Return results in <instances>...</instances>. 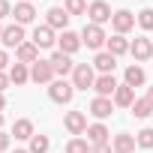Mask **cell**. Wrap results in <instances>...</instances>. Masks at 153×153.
<instances>
[{
    "instance_id": "cell-24",
    "label": "cell",
    "mask_w": 153,
    "mask_h": 153,
    "mask_svg": "<svg viewBox=\"0 0 153 153\" xmlns=\"http://www.w3.org/2000/svg\"><path fill=\"white\" fill-rule=\"evenodd\" d=\"M9 81H12V84H18V87H21V84H27V81H30V66L15 60V63L9 66Z\"/></svg>"
},
{
    "instance_id": "cell-26",
    "label": "cell",
    "mask_w": 153,
    "mask_h": 153,
    "mask_svg": "<svg viewBox=\"0 0 153 153\" xmlns=\"http://www.w3.org/2000/svg\"><path fill=\"white\" fill-rule=\"evenodd\" d=\"M132 114H135L138 120H147V117L153 114V102H150L147 96H144V99H135V102H132Z\"/></svg>"
},
{
    "instance_id": "cell-31",
    "label": "cell",
    "mask_w": 153,
    "mask_h": 153,
    "mask_svg": "<svg viewBox=\"0 0 153 153\" xmlns=\"http://www.w3.org/2000/svg\"><path fill=\"white\" fill-rule=\"evenodd\" d=\"M135 141H138V147H144V150H150V147H153V129L147 126V129H141V132H135Z\"/></svg>"
},
{
    "instance_id": "cell-27",
    "label": "cell",
    "mask_w": 153,
    "mask_h": 153,
    "mask_svg": "<svg viewBox=\"0 0 153 153\" xmlns=\"http://www.w3.org/2000/svg\"><path fill=\"white\" fill-rule=\"evenodd\" d=\"M90 150H93V144L87 138H69L66 141V153H90Z\"/></svg>"
},
{
    "instance_id": "cell-23",
    "label": "cell",
    "mask_w": 153,
    "mask_h": 153,
    "mask_svg": "<svg viewBox=\"0 0 153 153\" xmlns=\"http://www.w3.org/2000/svg\"><path fill=\"white\" fill-rule=\"evenodd\" d=\"M12 135L18 138V141H30L36 132H33V120L30 117H21V120H15L12 123Z\"/></svg>"
},
{
    "instance_id": "cell-21",
    "label": "cell",
    "mask_w": 153,
    "mask_h": 153,
    "mask_svg": "<svg viewBox=\"0 0 153 153\" xmlns=\"http://www.w3.org/2000/svg\"><path fill=\"white\" fill-rule=\"evenodd\" d=\"M123 84H129V87H144V81H147V72L138 66V63H132V66H126V72H123Z\"/></svg>"
},
{
    "instance_id": "cell-4",
    "label": "cell",
    "mask_w": 153,
    "mask_h": 153,
    "mask_svg": "<svg viewBox=\"0 0 153 153\" xmlns=\"http://www.w3.org/2000/svg\"><path fill=\"white\" fill-rule=\"evenodd\" d=\"M63 126H66V132H69L72 138H81V135L87 132V114H84V111H66Z\"/></svg>"
},
{
    "instance_id": "cell-37",
    "label": "cell",
    "mask_w": 153,
    "mask_h": 153,
    "mask_svg": "<svg viewBox=\"0 0 153 153\" xmlns=\"http://www.w3.org/2000/svg\"><path fill=\"white\" fill-rule=\"evenodd\" d=\"M3 108H6V96H3V93H0V111H3Z\"/></svg>"
},
{
    "instance_id": "cell-8",
    "label": "cell",
    "mask_w": 153,
    "mask_h": 153,
    "mask_svg": "<svg viewBox=\"0 0 153 153\" xmlns=\"http://www.w3.org/2000/svg\"><path fill=\"white\" fill-rule=\"evenodd\" d=\"M69 18H72V15H69L66 9H60V6H51V9L45 12V24H48L51 30H60V33L69 30Z\"/></svg>"
},
{
    "instance_id": "cell-39",
    "label": "cell",
    "mask_w": 153,
    "mask_h": 153,
    "mask_svg": "<svg viewBox=\"0 0 153 153\" xmlns=\"http://www.w3.org/2000/svg\"><path fill=\"white\" fill-rule=\"evenodd\" d=\"M0 129H3V111H0Z\"/></svg>"
},
{
    "instance_id": "cell-25",
    "label": "cell",
    "mask_w": 153,
    "mask_h": 153,
    "mask_svg": "<svg viewBox=\"0 0 153 153\" xmlns=\"http://www.w3.org/2000/svg\"><path fill=\"white\" fill-rule=\"evenodd\" d=\"M132 102H135V87L120 84V87L114 90V105H120V108H132Z\"/></svg>"
},
{
    "instance_id": "cell-22",
    "label": "cell",
    "mask_w": 153,
    "mask_h": 153,
    "mask_svg": "<svg viewBox=\"0 0 153 153\" xmlns=\"http://www.w3.org/2000/svg\"><path fill=\"white\" fill-rule=\"evenodd\" d=\"M129 45H132V42H129L126 36L114 33V36L105 42V51H108V54H114V57H120V54H129Z\"/></svg>"
},
{
    "instance_id": "cell-14",
    "label": "cell",
    "mask_w": 153,
    "mask_h": 153,
    "mask_svg": "<svg viewBox=\"0 0 153 153\" xmlns=\"http://www.w3.org/2000/svg\"><path fill=\"white\" fill-rule=\"evenodd\" d=\"M30 42H33L36 48H51V45L57 42V36H54V30H51L48 24H42V27L36 24V27H33V36H30Z\"/></svg>"
},
{
    "instance_id": "cell-2",
    "label": "cell",
    "mask_w": 153,
    "mask_h": 153,
    "mask_svg": "<svg viewBox=\"0 0 153 153\" xmlns=\"http://www.w3.org/2000/svg\"><path fill=\"white\" fill-rule=\"evenodd\" d=\"M48 96H51V102H57V105H69L72 96H75V87H72V81H66V78H54V81L48 84Z\"/></svg>"
},
{
    "instance_id": "cell-17",
    "label": "cell",
    "mask_w": 153,
    "mask_h": 153,
    "mask_svg": "<svg viewBox=\"0 0 153 153\" xmlns=\"http://www.w3.org/2000/svg\"><path fill=\"white\" fill-rule=\"evenodd\" d=\"M120 84H117V78L114 75H96V84H93V90H96V96H114V90H117Z\"/></svg>"
},
{
    "instance_id": "cell-10",
    "label": "cell",
    "mask_w": 153,
    "mask_h": 153,
    "mask_svg": "<svg viewBox=\"0 0 153 153\" xmlns=\"http://www.w3.org/2000/svg\"><path fill=\"white\" fill-rule=\"evenodd\" d=\"M111 27H114V33L126 36V33L135 27V15H132L129 9H117V12H114V18H111Z\"/></svg>"
},
{
    "instance_id": "cell-18",
    "label": "cell",
    "mask_w": 153,
    "mask_h": 153,
    "mask_svg": "<svg viewBox=\"0 0 153 153\" xmlns=\"http://www.w3.org/2000/svg\"><path fill=\"white\" fill-rule=\"evenodd\" d=\"M114 66H117V57L108 51H99L93 57V69H99V75H114Z\"/></svg>"
},
{
    "instance_id": "cell-3",
    "label": "cell",
    "mask_w": 153,
    "mask_h": 153,
    "mask_svg": "<svg viewBox=\"0 0 153 153\" xmlns=\"http://www.w3.org/2000/svg\"><path fill=\"white\" fill-rule=\"evenodd\" d=\"M81 42L90 48V51H102L105 48V42H108V36H105V30L99 27V24H84V30H81Z\"/></svg>"
},
{
    "instance_id": "cell-38",
    "label": "cell",
    "mask_w": 153,
    "mask_h": 153,
    "mask_svg": "<svg viewBox=\"0 0 153 153\" xmlns=\"http://www.w3.org/2000/svg\"><path fill=\"white\" fill-rule=\"evenodd\" d=\"M147 99H150V102H153V87H147Z\"/></svg>"
},
{
    "instance_id": "cell-35",
    "label": "cell",
    "mask_w": 153,
    "mask_h": 153,
    "mask_svg": "<svg viewBox=\"0 0 153 153\" xmlns=\"http://www.w3.org/2000/svg\"><path fill=\"white\" fill-rule=\"evenodd\" d=\"M9 84H12V81H9V72H0V93H3Z\"/></svg>"
},
{
    "instance_id": "cell-5",
    "label": "cell",
    "mask_w": 153,
    "mask_h": 153,
    "mask_svg": "<svg viewBox=\"0 0 153 153\" xmlns=\"http://www.w3.org/2000/svg\"><path fill=\"white\" fill-rule=\"evenodd\" d=\"M54 78H57V75H54L51 60H36V63L30 66V81H33V84H51Z\"/></svg>"
},
{
    "instance_id": "cell-41",
    "label": "cell",
    "mask_w": 153,
    "mask_h": 153,
    "mask_svg": "<svg viewBox=\"0 0 153 153\" xmlns=\"http://www.w3.org/2000/svg\"><path fill=\"white\" fill-rule=\"evenodd\" d=\"M0 36H3V24H0Z\"/></svg>"
},
{
    "instance_id": "cell-9",
    "label": "cell",
    "mask_w": 153,
    "mask_h": 153,
    "mask_svg": "<svg viewBox=\"0 0 153 153\" xmlns=\"http://www.w3.org/2000/svg\"><path fill=\"white\" fill-rule=\"evenodd\" d=\"M0 42H3V48H18V45H24V42H27V39H24V27H21V24H6Z\"/></svg>"
},
{
    "instance_id": "cell-15",
    "label": "cell",
    "mask_w": 153,
    "mask_h": 153,
    "mask_svg": "<svg viewBox=\"0 0 153 153\" xmlns=\"http://www.w3.org/2000/svg\"><path fill=\"white\" fill-rule=\"evenodd\" d=\"M111 111H114V99H108V96H96L93 102H90V114L102 123L105 117H111Z\"/></svg>"
},
{
    "instance_id": "cell-7",
    "label": "cell",
    "mask_w": 153,
    "mask_h": 153,
    "mask_svg": "<svg viewBox=\"0 0 153 153\" xmlns=\"http://www.w3.org/2000/svg\"><path fill=\"white\" fill-rule=\"evenodd\" d=\"M87 15H90V24H99V27L114 18V12H111V6L105 3V0H93V3L87 6Z\"/></svg>"
},
{
    "instance_id": "cell-28",
    "label": "cell",
    "mask_w": 153,
    "mask_h": 153,
    "mask_svg": "<svg viewBox=\"0 0 153 153\" xmlns=\"http://www.w3.org/2000/svg\"><path fill=\"white\" fill-rule=\"evenodd\" d=\"M27 150H30V153H48V150H51V138H48V135H33Z\"/></svg>"
},
{
    "instance_id": "cell-30",
    "label": "cell",
    "mask_w": 153,
    "mask_h": 153,
    "mask_svg": "<svg viewBox=\"0 0 153 153\" xmlns=\"http://www.w3.org/2000/svg\"><path fill=\"white\" fill-rule=\"evenodd\" d=\"M135 21H138L141 30H153V9H141V12L135 15Z\"/></svg>"
},
{
    "instance_id": "cell-1",
    "label": "cell",
    "mask_w": 153,
    "mask_h": 153,
    "mask_svg": "<svg viewBox=\"0 0 153 153\" xmlns=\"http://www.w3.org/2000/svg\"><path fill=\"white\" fill-rule=\"evenodd\" d=\"M93 84H96L93 63H75V69H72V87L75 90H93Z\"/></svg>"
},
{
    "instance_id": "cell-29",
    "label": "cell",
    "mask_w": 153,
    "mask_h": 153,
    "mask_svg": "<svg viewBox=\"0 0 153 153\" xmlns=\"http://www.w3.org/2000/svg\"><path fill=\"white\" fill-rule=\"evenodd\" d=\"M63 9L69 15H87V0H66Z\"/></svg>"
},
{
    "instance_id": "cell-32",
    "label": "cell",
    "mask_w": 153,
    "mask_h": 153,
    "mask_svg": "<svg viewBox=\"0 0 153 153\" xmlns=\"http://www.w3.org/2000/svg\"><path fill=\"white\" fill-rule=\"evenodd\" d=\"M6 15H12V3L9 0H0V21H3Z\"/></svg>"
},
{
    "instance_id": "cell-40",
    "label": "cell",
    "mask_w": 153,
    "mask_h": 153,
    "mask_svg": "<svg viewBox=\"0 0 153 153\" xmlns=\"http://www.w3.org/2000/svg\"><path fill=\"white\" fill-rule=\"evenodd\" d=\"M15 153H30V150H15Z\"/></svg>"
},
{
    "instance_id": "cell-20",
    "label": "cell",
    "mask_w": 153,
    "mask_h": 153,
    "mask_svg": "<svg viewBox=\"0 0 153 153\" xmlns=\"http://www.w3.org/2000/svg\"><path fill=\"white\" fill-rule=\"evenodd\" d=\"M87 141H90V144H108V141H111L108 126H105V123H90V126H87Z\"/></svg>"
},
{
    "instance_id": "cell-16",
    "label": "cell",
    "mask_w": 153,
    "mask_h": 153,
    "mask_svg": "<svg viewBox=\"0 0 153 153\" xmlns=\"http://www.w3.org/2000/svg\"><path fill=\"white\" fill-rule=\"evenodd\" d=\"M111 147H114V153H135L138 141H135V135H129V132H117V135L111 138Z\"/></svg>"
},
{
    "instance_id": "cell-11",
    "label": "cell",
    "mask_w": 153,
    "mask_h": 153,
    "mask_svg": "<svg viewBox=\"0 0 153 153\" xmlns=\"http://www.w3.org/2000/svg\"><path fill=\"white\" fill-rule=\"evenodd\" d=\"M129 54L135 57V63H144V60L153 57V42H150L147 36H138V39L129 45Z\"/></svg>"
},
{
    "instance_id": "cell-33",
    "label": "cell",
    "mask_w": 153,
    "mask_h": 153,
    "mask_svg": "<svg viewBox=\"0 0 153 153\" xmlns=\"http://www.w3.org/2000/svg\"><path fill=\"white\" fill-rule=\"evenodd\" d=\"M90 153H114V147H111V141H108V144H93Z\"/></svg>"
},
{
    "instance_id": "cell-34",
    "label": "cell",
    "mask_w": 153,
    "mask_h": 153,
    "mask_svg": "<svg viewBox=\"0 0 153 153\" xmlns=\"http://www.w3.org/2000/svg\"><path fill=\"white\" fill-rule=\"evenodd\" d=\"M12 144V135H6V132H0V153H3L6 147Z\"/></svg>"
},
{
    "instance_id": "cell-13",
    "label": "cell",
    "mask_w": 153,
    "mask_h": 153,
    "mask_svg": "<svg viewBox=\"0 0 153 153\" xmlns=\"http://www.w3.org/2000/svg\"><path fill=\"white\" fill-rule=\"evenodd\" d=\"M12 15H15V24H33L36 21V6L33 3H27V0H21V3H15L12 6Z\"/></svg>"
},
{
    "instance_id": "cell-42",
    "label": "cell",
    "mask_w": 153,
    "mask_h": 153,
    "mask_svg": "<svg viewBox=\"0 0 153 153\" xmlns=\"http://www.w3.org/2000/svg\"><path fill=\"white\" fill-rule=\"evenodd\" d=\"M27 3H33V0H27Z\"/></svg>"
},
{
    "instance_id": "cell-6",
    "label": "cell",
    "mask_w": 153,
    "mask_h": 153,
    "mask_svg": "<svg viewBox=\"0 0 153 153\" xmlns=\"http://www.w3.org/2000/svg\"><path fill=\"white\" fill-rule=\"evenodd\" d=\"M84 42H81V33H75V30H63L60 36H57V51H63V54H75Z\"/></svg>"
},
{
    "instance_id": "cell-19",
    "label": "cell",
    "mask_w": 153,
    "mask_h": 153,
    "mask_svg": "<svg viewBox=\"0 0 153 153\" xmlns=\"http://www.w3.org/2000/svg\"><path fill=\"white\" fill-rule=\"evenodd\" d=\"M15 60H18V63L33 66V63L39 60V48H36L33 42H24V45H18V48H15Z\"/></svg>"
},
{
    "instance_id": "cell-36",
    "label": "cell",
    "mask_w": 153,
    "mask_h": 153,
    "mask_svg": "<svg viewBox=\"0 0 153 153\" xmlns=\"http://www.w3.org/2000/svg\"><path fill=\"white\" fill-rule=\"evenodd\" d=\"M9 66V54H6V48H0V72H3Z\"/></svg>"
},
{
    "instance_id": "cell-12",
    "label": "cell",
    "mask_w": 153,
    "mask_h": 153,
    "mask_svg": "<svg viewBox=\"0 0 153 153\" xmlns=\"http://www.w3.org/2000/svg\"><path fill=\"white\" fill-rule=\"evenodd\" d=\"M48 60H51V66H54V75H57V78H66V75L75 69L72 57H69V54H63V51H54Z\"/></svg>"
}]
</instances>
